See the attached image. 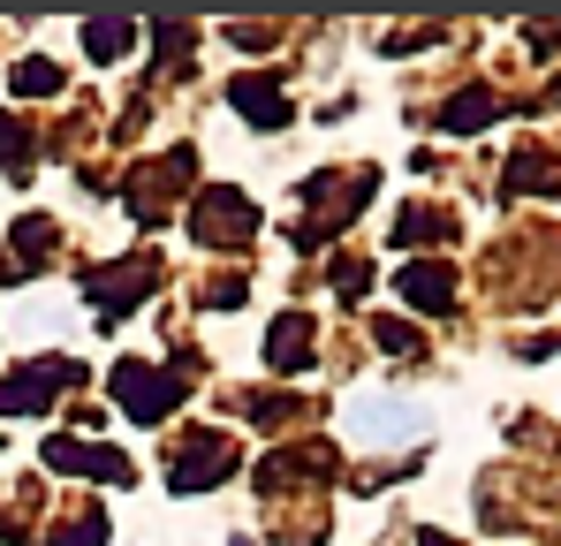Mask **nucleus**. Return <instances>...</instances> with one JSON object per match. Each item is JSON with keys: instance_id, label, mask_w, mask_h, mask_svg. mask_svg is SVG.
Returning <instances> with one entry per match:
<instances>
[{"instance_id": "7ed1b4c3", "label": "nucleus", "mask_w": 561, "mask_h": 546, "mask_svg": "<svg viewBox=\"0 0 561 546\" xmlns=\"http://www.w3.org/2000/svg\"><path fill=\"white\" fill-rule=\"evenodd\" d=\"M243 228H259V213H251L236 190H213V197L197 205V236H205V243H236Z\"/></svg>"}, {"instance_id": "f8f14e48", "label": "nucleus", "mask_w": 561, "mask_h": 546, "mask_svg": "<svg viewBox=\"0 0 561 546\" xmlns=\"http://www.w3.org/2000/svg\"><path fill=\"white\" fill-rule=\"evenodd\" d=\"M54 84H61V77H54L46 61H23V69H15V91H54Z\"/></svg>"}, {"instance_id": "39448f33", "label": "nucleus", "mask_w": 561, "mask_h": 546, "mask_svg": "<svg viewBox=\"0 0 561 546\" xmlns=\"http://www.w3.org/2000/svg\"><path fill=\"white\" fill-rule=\"evenodd\" d=\"M46 463H61V470H84V478H129V463L114 448H77V441H46Z\"/></svg>"}, {"instance_id": "9b49d317", "label": "nucleus", "mask_w": 561, "mask_h": 546, "mask_svg": "<svg viewBox=\"0 0 561 546\" xmlns=\"http://www.w3.org/2000/svg\"><path fill=\"white\" fill-rule=\"evenodd\" d=\"M485 114H493V106H485V91H463V99L448 106V129H478Z\"/></svg>"}, {"instance_id": "9d476101", "label": "nucleus", "mask_w": 561, "mask_h": 546, "mask_svg": "<svg viewBox=\"0 0 561 546\" xmlns=\"http://www.w3.org/2000/svg\"><path fill=\"white\" fill-rule=\"evenodd\" d=\"M84 46H92V61H114L129 46V23L122 15H99V23H84Z\"/></svg>"}, {"instance_id": "0eeeda50", "label": "nucleus", "mask_w": 561, "mask_h": 546, "mask_svg": "<svg viewBox=\"0 0 561 546\" xmlns=\"http://www.w3.org/2000/svg\"><path fill=\"white\" fill-rule=\"evenodd\" d=\"M402 296H410L417 311H448V304H456V273L448 266H402Z\"/></svg>"}, {"instance_id": "ddd939ff", "label": "nucleus", "mask_w": 561, "mask_h": 546, "mask_svg": "<svg viewBox=\"0 0 561 546\" xmlns=\"http://www.w3.org/2000/svg\"><path fill=\"white\" fill-rule=\"evenodd\" d=\"M379 342H387V350H394V357H410V342H417V334H410V327H402V319H379Z\"/></svg>"}, {"instance_id": "423d86ee", "label": "nucleus", "mask_w": 561, "mask_h": 546, "mask_svg": "<svg viewBox=\"0 0 561 546\" xmlns=\"http://www.w3.org/2000/svg\"><path fill=\"white\" fill-rule=\"evenodd\" d=\"M266 364L274 372H296V364H311V319H274V334H266Z\"/></svg>"}, {"instance_id": "6e6552de", "label": "nucleus", "mask_w": 561, "mask_h": 546, "mask_svg": "<svg viewBox=\"0 0 561 546\" xmlns=\"http://www.w3.org/2000/svg\"><path fill=\"white\" fill-rule=\"evenodd\" d=\"M61 379H69V364H31V372H15V379L0 387V410H31V402H46Z\"/></svg>"}, {"instance_id": "20e7f679", "label": "nucleus", "mask_w": 561, "mask_h": 546, "mask_svg": "<svg viewBox=\"0 0 561 546\" xmlns=\"http://www.w3.org/2000/svg\"><path fill=\"white\" fill-rule=\"evenodd\" d=\"M228 463H236V448H228L220 433H205L197 448H183V470H175V493H190V486H220V478H228Z\"/></svg>"}, {"instance_id": "1a4fd4ad", "label": "nucleus", "mask_w": 561, "mask_h": 546, "mask_svg": "<svg viewBox=\"0 0 561 546\" xmlns=\"http://www.w3.org/2000/svg\"><path fill=\"white\" fill-rule=\"evenodd\" d=\"M236 106H243V122H259V129H280V122H288V99H280L274 84H251V77L236 84Z\"/></svg>"}, {"instance_id": "f03ea898", "label": "nucleus", "mask_w": 561, "mask_h": 546, "mask_svg": "<svg viewBox=\"0 0 561 546\" xmlns=\"http://www.w3.org/2000/svg\"><path fill=\"white\" fill-rule=\"evenodd\" d=\"M114 395H122L129 418H168V410H175V379L152 372V364H122V372H114Z\"/></svg>"}, {"instance_id": "f257e3e1", "label": "nucleus", "mask_w": 561, "mask_h": 546, "mask_svg": "<svg viewBox=\"0 0 561 546\" xmlns=\"http://www.w3.org/2000/svg\"><path fill=\"white\" fill-rule=\"evenodd\" d=\"M350 433L373 441V448H417L425 441V410L402 402V395H357L350 402Z\"/></svg>"}]
</instances>
